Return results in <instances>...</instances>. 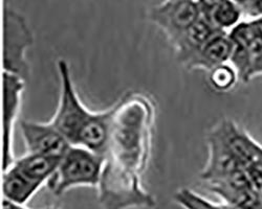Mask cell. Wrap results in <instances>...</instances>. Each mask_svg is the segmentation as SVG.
<instances>
[{
    "instance_id": "obj_1",
    "label": "cell",
    "mask_w": 262,
    "mask_h": 209,
    "mask_svg": "<svg viewBox=\"0 0 262 209\" xmlns=\"http://www.w3.org/2000/svg\"><path fill=\"white\" fill-rule=\"evenodd\" d=\"M106 159L138 174H143L151 155L155 104L150 97L129 92L115 103Z\"/></svg>"
},
{
    "instance_id": "obj_2",
    "label": "cell",
    "mask_w": 262,
    "mask_h": 209,
    "mask_svg": "<svg viewBox=\"0 0 262 209\" xmlns=\"http://www.w3.org/2000/svg\"><path fill=\"white\" fill-rule=\"evenodd\" d=\"M104 164L105 156L80 145H72L47 185L55 196L77 186H98Z\"/></svg>"
},
{
    "instance_id": "obj_3",
    "label": "cell",
    "mask_w": 262,
    "mask_h": 209,
    "mask_svg": "<svg viewBox=\"0 0 262 209\" xmlns=\"http://www.w3.org/2000/svg\"><path fill=\"white\" fill-rule=\"evenodd\" d=\"M140 174L129 171L105 158L99 183L105 209H124L131 206H152V198L143 191Z\"/></svg>"
},
{
    "instance_id": "obj_4",
    "label": "cell",
    "mask_w": 262,
    "mask_h": 209,
    "mask_svg": "<svg viewBox=\"0 0 262 209\" xmlns=\"http://www.w3.org/2000/svg\"><path fill=\"white\" fill-rule=\"evenodd\" d=\"M57 68L60 79V98L51 122L74 145L94 111L87 108L79 97L69 63L60 59L57 62Z\"/></svg>"
},
{
    "instance_id": "obj_5",
    "label": "cell",
    "mask_w": 262,
    "mask_h": 209,
    "mask_svg": "<svg viewBox=\"0 0 262 209\" xmlns=\"http://www.w3.org/2000/svg\"><path fill=\"white\" fill-rule=\"evenodd\" d=\"M148 19L166 36L171 46L202 17L196 0H165L149 9Z\"/></svg>"
},
{
    "instance_id": "obj_6",
    "label": "cell",
    "mask_w": 262,
    "mask_h": 209,
    "mask_svg": "<svg viewBox=\"0 0 262 209\" xmlns=\"http://www.w3.org/2000/svg\"><path fill=\"white\" fill-rule=\"evenodd\" d=\"M5 35V72L19 75L28 80L30 67L27 51L33 43L31 30L20 16L8 13Z\"/></svg>"
},
{
    "instance_id": "obj_7",
    "label": "cell",
    "mask_w": 262,
    "mask_h": 209,
    "mask_svg": "<svg viewBox=\"0 0 262 209\" xmlns=\"http://www.w3.org/2000/svg\"><path fill=\"white\" fill-rule=\"evenodd\" d=\"M20 128L27 153L62 158L72 146L67 137L51 121L21 120Z\"/></svg>"
},
{
    "instance_id": "obj_8",
    "label": "cell",
    "mask_w": 262,
    "mask_h": 209,
    "mask_svg": "<svg viewBox=\"0 0 262 209\" xmlns=\"http://www.w3.org/2000/svg\"><path fill=\"white\" fill-rule=\"evenodd\" d=\"M5 156L4 171L14 162L13 137L15 124L19 117L23 102V93L26 86V80L19 75L5 72Z\"/></svg>"
},
{
    "instance_id": "obj_9",
    "label": "cell",
    "mask_w": 262,
    "mask_h": 209,
    "mask_svg": "<svg viewBox=\"0 0 262 209\" xmlns=\"http://www.w3.org/2000/svg\"><path fill=\"white\" fill-rule=\"evenodd\" d=\"M234 50L233 42L226 32H221L211 38L184 65L188 70L211 71L231 61Z\"/></svg>"
},
{
    "instance_id": "obj_10",
    "label": "cell",
    "mask_w": 262,
    "mask_h": 209,
    "mask_svg": "<svg viewBox=\"0 0 262 209\" xmlns=\"http://www.w3.org/2000/svg\"><path fill=\"white\" fill-rule=\"evenodd\" d=\"M221 32L224 31L216 29L208 18L202 16L172 45L181 64L184 66L211 38Z\"/></svg>"
},
{
    "instance_id": "obj_11",
    "label": "cell",
    "mask_w": 262,
    "mask_h": 209,
    "mask_svg": "<svg viewBox=\"0 0 262 209\" xmlns=\"http://www.w3.org/2000/svg\"><path fill=\"white\" fill-rule=\"evenodd\" d=\"M61 159L48 155L27 153L19 158H15L11 165L29 179L41 184H47L57 171Z\"/></svg>"
},
{
    "instance_id": "obj_12",
    "label": "cell",
    "mask_w": 262,
    "mask_h": 209,
    "mask_svg": "<svg viewBox=\"0 0 262 209\" xmlns=\"http://www.w3.org/2000/svg\"><path fill=\"white\" fill-rule=\"evenodd\" d=\"M42 185L29 179L12 165L5 171L3 185L5 199L16 204L25 205L40 190Z\"/></svg>"
},
{
    "instance_id": "obj_13",
    "label": "cell",
    "mask_w": 262,
    "mask_h": 209,
    "mask_svg": "<svg viewBox=\"0 0 262 209\" xmlns=\"http://www.w3.org/2000/svg\"><path fill=\"white\" fill-rule=\"evenodd\" d=\"M242 12V9L231 0H224L208 16L204 17L208 18L216 29L225 32V30L237 25Z\"/></svg>"
},
{
    "instance_id": "obj_14",
    "label": "cell",
    "mask_w": 262,
    "mask_h": 209,
    "mask_svg": "<svg viewBox=\"0 0 262 209\" xmlns=\"http://www.w3.org/2000/svg\"><path fill=\"white\" fill-rule=\"evenodd\" d=\"M211 86L217 91H228L232 89L237 81L235 69L226 64H223L210 71L209 75Z\"/></svg>"
},
{
    "instance_id": "obj_15",
    "label": "cell",
    "mask_w": 262,
    "mask_h": 209,
    "mask_svg": "<svg viewBox=\"0 0 262 209\" xmlns=\"http://www.w3.org/2000/svg\"><path fill=\"white\" fill-rule=\"evenodd\" d=\"M251 190L262 201V167L258 164H250L246 167Z\"/></svg>"
},
{
    "instance_id": "obj_16",
    "label": "cell",
    "mask_w": 262,
    "mask_h": 209,
    "mask_svg": "<svg viewBox=\"0 0 262 209\" xmlns=\"http://www.w3.org/2000/svg\"><path fill=\"white\" fill-rule=\"evenodd\" d=\"M259 73H262V53L253 59L245 81H248Z\"/></svg>"
},
{
    "instance_id": "obj_17",
    "label": "cell",
    "mask_w": 262,
    "mask_h": 209,
    "mask_svg": "<svg viewBox=\"0 0 262 209\" xmlns=\"http://www.w3.org/2000/svg\"><path fill=\"white\" fill-rule=\"evenodd\" d=\"M222 2H224V0H196L202 12V16H208L212 10Z\"/></svg>"
},
{
    "instance_id": "obj_18",
    "label": "cell",
    "mask_w": 262,
    "mask_h": 209,
    "mask_svg": "<svg viewBox=\"0 0 262 209\" xmlns=\"http://www.w3.org/2000/svg\"><path fill=\"white\" fill-rule=\"evenodd\" d=\"M246 13L251 16H262V0H250Z\"/></svg>"
},
{
    "instance_id": "obj_19",
    "label": "cell",
    "mask_w": 262,
    "mask_h": 209,
    "mask_svg": "<svg viewBox=\"0 0 262 209\" xmlns=\"http://www.w3.org/2000/svg\"><path fill=\"white\" fill-rule=\"evenodd\" d=\"M4 209H26L23 207V205H19V204H16L12 201H9L7 199H5L4 201Z\"/></svg>"
},
{
    "instance_id": "obj_20",
    "label": "cell",
    "mask_w": 262,
    "mask_h": 209,
    "mask_svg": "<svg viewBox=\"0 0 262 209\" xmlns=\"http://www.w3.org/2000/svg\"><path fill=\"white\" fill-rule=\"evenodd\" d=\"M231 2H233L235 5H237L240 9H242L243 12H246L250 0H231Z\"/></svg>"
},
{
    "instance_id": "obj_21",
    "label": "cell",
    "mask_w": 262,
    "mask_h": 209,
    "mask_svg": "<svg viewBox=\"0 0 262 209\" xmlns=\"http://www.w3.org/2000/svg\"><path fill=\"white\" fill-rule=\"evenodd\" d=\"M254 164H258L260 167H262V150L260 149V152H259V156H258V159L256 161V163Z\"/></svg>"
},
{
    "instance_id": "obj_22",
    "label": "cell",
    "mask_w": 262,
    "mask_h": 209,
    "mask_svg": "<svg viewBox=\"0 0 262 209\" xmlns=\"http://www.w3.org/2000/svg\"><path fill=\"white\" fill-rule=\"evenodd\" d=\"M258 21H259V23L261 24V27H262V17L260 18V19H258Z\"/></svg>"
},
{
    "instance_id": "obj_23",
    "label": "cell",
    "mask_w": 262,
    "mask_h": 209,
    "mask_svg": "<svg viewBox=\"0 0 262 209\" xmlns=\"http://www.w3.org/2000/svg\"><path fill=\"white\" fill-rule=\"evenodd\" d=\"M47 209H56V208H47Z\"/></svg>"
}]
</instances>
